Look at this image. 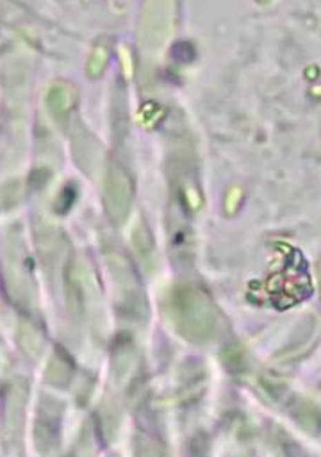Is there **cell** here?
Returning a JSON list of instances; mask_svg holds the SVG:
<instances>
[{"label": "cell", "mask_w": 321, "mask_h": 457, "mask_svg": "<svg viewBox=\"0 0 321 457\" xmlns=\"http://www.w3.org/2000/svg\"><path fill=\"white\" fill-rule=\"evenodd\" d=\"M259 384H261L262 391L268 393L273 400H280L287 393V384L275 373H262L259 377Z\"/></svg>", "instance_id": "11"}, {"label": "cell", "mask_w": 321, "mask_h": 457, "mask_svg": "<svg viewBox=\"0 0 321 457\" xmlns=\"http://www.w3.org/2000/svg\"><path fill=\"white\" fill-rule=\"evenodd\" d=\"M63 404L52 397H41L35 422V445L41 456H50L59 447Z\"/></svg>", "instance_id": "2"}, {"label": "cell", "mask_w": 321, "mask_h": 457, "mask_svg": "<svg viewBox=\"0 0 321 457\" xmlns=\"http://www.w3.org/2000/svg\"><path fill=\"white\" fill-rule=\"evenodd\" d=\"M293 418L309 432V434H318L320 432V411L313 402L305 398H295L289 406Z\"/></svg>", "instance_id": "6"}, {"label": "cell", "mask_w": 321, "mask_h": 457, "mask_svg": "<svg viewBox=\"0 0 321 457\" xmlns=\"http://www.w3.org/2000/svg\"><path fill=\"white\" fill-rule=\"evenodd\" d=\"M73 377V359L72 356L63 349L56 347L52 352L48 364L45 368V382L54 388H66L72 382Z\"/></svg>", "instance_id": "4"}, {"label": "cell", "mask_w": 321, "mask_h": 457, "mask_svg": "<svg viewBox=\"0 0 321 457\" xmlns=\"http://www.w3.org/2000/svg\"><path fill=\"white\" fill-rule=\"evenodd\" d=\"M29 397V386L23 379H17L11 382L6 397V440H18L23 427V416H26V404Z\"/></svg>", "instance_id": "3"}, {"label": "cell", "mask_w": 321, "mask_h": 457, "mask_svg": "<svg viewBox=\"0 0 321 457\" xmlns=\"http://www.w3.org/2000/svg\"><path fill=\"white\" fill-rule=\"evenodd\" d=\"M64 297H66L70 315L81 320L86 313V298H88V295H86L81 273L77 272L75 266H70L66 273H64Z\"/></svg>", "instance_id": "5"}, {"label": "cell", "mask_w": 321, "mask_h": 457, "mask_svg": "<svg viewBox=\"0 0 321 457\" xmlns=\"http://www.w3.org/2000/svg\"><path fill=\"white\" fill-rule=\"evenodd\" d=\"M134 359V347L128 340L116 341L115 356H113V367H115L116 376L124 377L128 371Z\"/></svg>", "instance_id": "10"}, {"label": "cell", "mask_w": 321, "mask_h": 457, "mask_svg": "<svg viewBox=\"0 0 321 457\" xmlns=\"http://www.w3.org/2000/svg\"><path fill=\"white\" fill-rule=\"evenodd\" d=\"M134 457H166L164 447L154 436L137 432L134 438Z\"/></svg>", "instance_id": "9"}, {"label": "cell", "mask_w": 321, "mask_h": 457, "mask_svg": "<svg viewBox=\"0 0 321 457\" xmlns=\"http://www.w3.org/2000/svg\"><path fill=\"white\" fill-rule=\"evenodd\" d=\"M188 457H209V441L207 436L198 432L191 441H189Z\"/></svg>", "instance_id": "12"}, {"label": "cell", "mask_w": 321, "mask_h": 457, "mask_svg": "<svg viewBox=\"0 0 321 457\" xmlns=\"http://www.w3.org/2000/svg\"><path fill=\"white\" fill-rule=\"evenodd\" d=\"M109 457H118V456H109Z\"/></svg>", "instance_id": "15"}, {"label": "cell", "mask_w": 321, "mask_h": 457, "mask_svg": "<svg viewBox=\"0 0 321 457\" xmlns=\"http://www.w3.org/2000/svg\"><path fill=\"white\" fill-rule=\"evenodd\" d=\"M171 324L180 336L191 343H207L218 327V313L213 298L195 284H179L168 300Z\"/></svg>", "instance_id": "1"}, {"label": "cell", "mask_w": 321, "mask_h": 457, "mask_svg": "<svg viewBox=\"0 0 321 457\" xmlns=\"http://www.w3.org/2000/svg\"><path fill=\"white\" fill-rule=\"evenodd\" d=\"M222 362L231 373L241 376L249 368V356H246V350L243 347L237 345V343H232V345L223 349Z\"/></svg>", "instance_id": "8"}, {"label": "cell", "mask_w": 321, "mask_h": 457, "mask_svg": "<svg viewBox=\"0 0 321 457\" xmlns=\"http://www.w3.org/2000/svg\"><path fill=\"white\" fill-rule=\"evenodd\" d=\"M73 200H75V190H73L72 186H66V188L61 191L59 197H57L56 211L61 213V215H64V213L68 211L70 207L73 206Z\"/></svg>", "instance_id": "13"}, {"label": "cell", "mask_w": 321, "mask_h": 457, "mask_svg": "<svg viewBox=\"0 0 321 457\" xmlns=\"http://www.w3.org/2000/svg\"><path fill=\"white\" fill-rule=\"evenodd\" d=\"M171 56L175 57L177 61H180V63H189L195 57V48L182 41V43H177L175 47L171 48Z\"/></svg>", "instance_id": "14"}, {"label": "cell", "mask_w": 321, "mask_h": 457, "mask_svg": "<svg viewBox=\"0 0 321 457\" xmlns=\"http://www.w3.org/2000/svg\"><path fill=\"white\" fill-rule=\"evenodd\" d=\"M43 336L41 332L35 327L32 324H26L21 322L20 327H18V343H20L21 350L26 352L30 358H38L41 354L43 349Z\"/></svg>", "instance_id": "7"}]
</instances>
